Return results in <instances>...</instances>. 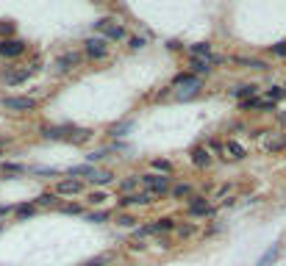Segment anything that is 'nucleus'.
I'll return each mask as SVG.
<instances>
[{
	"label": "nucleus",
	"mask_w": 286,
	"mask_h": 266,
	"mask_svg": "<svg viewBox=\"0 0 286 266\" xmlns=\"http://www.w3.org/2000/svg\"><path fill=\"white\" fill-rule=\"evenodd\" d=\"M31 214H34V208H31V205H20V208H17V217H20V219L31 217Z\"/></svg>",
	"instance_id": "nucleus-25"
},
{
	"label": "nucleus",
	"mask_w": 286,
	"mask_h": 266,
	"mask_svg": "<svg viewBox=\"0 0 286 266\" xmlns=\"http://www.w3.org/2000/svg\"><path fill=\"white\" fill-rule=\"evenodd\" d=\"M192 56H197V58H214L211 56V44H192Z\"/></svg>",
	"instance_id": "nucleus-14"
},
{
	"label": "nucleus",
	"mask_w": 286,
	"mask_h": 266,
	"mask_svg": "<svg viewBox=\"0 0 286 266\" xmlns=\"http://www.w3.org/2000/svg\"><path fill=\"white\" fill-rule=\"evenodd\" d=\"M95 28L98 31H103L106 34V39H125V28L122 25H112V20H100V22H95Z\"/></svg>",
	"instance_id": "nucleus-2"
},
{
	"label": "nucleus",
	"mask_w": 286,
	"mask_h": 266,
	"mask_svg": "<svg viewBox=\"0 0 286 266\" xmlns=\"http://www.w3.org/2000/svg\"><path fill=\"white\" fill-rule=\"evenodd\" d=\"M284 119H286V117H284Z\"/></svg>",
	"instance_id": "nucleus-37"
},
{
	"label": "nucleus",
	"mask_w": 286,
	"mask_h": 266,
	"mask_svg": "<svg viewBox=\"0 0 286 266\" xmlns=\"http://www.w3.org/2000/svg\"><path fill=\"white\" fill-rule=\"evenodd\" d=\"M284 94H286V89H278V86H275V89L267 91V100H270V103H278V100L284 97Z\"/></svg>",
	"instance_id": "nucleus-20"
},
{
	"label": "nucleus",
	"mask_w": 286,
	"mask_h": 266,
	"mask_svg": "<svg viewBox=\"0 0 286 266\" xmlns=\"http://www.w3.org/2000/svg\"><path fill=\"white\" fill-rule=\"evenodd\" d=\"M25 53V42H20V39H3L0 42V56L6 58H17Z\"/></svg>",
	"instance_id": "nucleus-1"
},
{
	"label": "nucleus",
	"mask_w": 286,
	"mask_h": 266,
	"mask_svg": "<svg viewBox=\"0 0 286 266\" xmlns=\"http://www.w3.org/2000/svg\"><path fill=\"white\" fill-rule=\"evenodd\" d=\"M3 105H6L8 111H34L36 108V103L31 97H6Z\"/></svg>",
	"instance_id": "nucleus-3"
},
{
	"label": "nucleus",
	"mask_w": 286,
	"mask_h": 266,
	"mask_svg": "<svg viewBox=\"0 0 286 266\" xmlns=\"http://www.w3.org/2000/svg\"><path fill=\"white\" fill-rule=\"evenodd\" d=\"M133 222H136L133 217H122V219H119V224H133Z\"/></svg>",
	"instance_id": "nucleus-35"
},
{
	"label": "nucleus",
	"mask_w": 286,
	"mask_h": 266,
	"mask_svg": "<svg viewBox=\"0 0 286 266\" xmlns=\"http://www.w3.org/2000/svg\"><path fill=\"white\" fill-rule=\"evenodd\" d=\"M11 31H14V25H11V22H0V36H8Z\"/></svg>",
	"instance_id": "nucleus-27"
},
{
	"label": "nucleus",
	"mask_w": 286,
	"mask_h": 266,
	"mask_svg": "<svg viewBox=\"0 0 286 266\" xmlns=\"http://www.w3.org/2000/svg\"><path fill=\"white\" fill-rule=\"evenodd\" d=\"M39 205H56V194H42L39 197Z\"/></svg>",
	"instance_id": "nucleus-26"
},
{
	"label": "nucleus",
	"mask_w": 286,
	"mask_h": 266,
	"mask_svg": "<svg viewBox=\"0 0 286 266\" xmlns=\"http://www.w3.org/2000/svg\"><path fill=\"white\" fill-rule=\"evenodd\" d=\"M189 214H192V217H206V214H211L206 197H192V203H189Z\"/></svg>",
	"instance_id": "nucleus-7"
},
{
	"label": "nucleus",
	"mask_w": 286,
	"mask_h": 266,
	"mask_svg": "<svg viewBox=\"0 0 286 266\" xmlns=\"http://www.w3.org/2000/svg\"><path fill=\"white\" fill-rule=\"evenodd\" d=\"M153 167H156V169H161V172H170V169H172V167H170L167 161H156Z\"/></svg>",
	"instance_id": "nucleus-32"
},
{
	"label": "nucleus",
	"mask_w": 286,
	"mask_h": 266,
	"mask_svg": "<svg viewBox=\"0 0 286 266\" xmlns=\"http://www.w3.org/2000/svg\"><path fill=\"white\" fill-rule=\"evenodd\" d=\"M228 150L233 153V158H244V147L239 141H228Z\"/></svg>",
	"instance_id": "nucleus-21"
},
{
	"label": "nucleus",
	"mask_w": 286,
	"mask_h": 266,
	"mask_svg": "<svg viewBox=\"0 0 286 266\" xmlns=\"http://www.w3.org/2000/svg\"><path fill=\"white\" fill-rule=\"evenodd\" d=\"M70 175H95V169L92 167H75V169H70Z\"/></svg>",
	"instance_id": "nucleus-23"
},
{
	"label": "nucleus",
	"mask_w": 286,
	"mask_h": 266,
	"mask_svg": "<svg viewBox=\"0 0 286 266\" xmlns=\"http://www.w3.org/2000/svg\"><path fill=\"white\" fill-rule=\"evenodd\" d=\"M142 183H145L150 191H156V194H161V191H167V186H170V177H164V175H145L142 177Z\"/></svg>",
	"instance_id": "nucleus-6"
},
{
	"label": "nucleus",
	"mask_w": 286,
	"mask_h": 266,
	"mask_svg": "<svg viewBox=\"0 0 286 266\" xmlns=\"http://www.w3.org/2000/svg\"><path fill=\"white\" fill-rule=\"evenodd\" d=\"M172 227H175V222H172V219H156L153 224H145V227H139V230H136V238L147 236V233H161V230H172Z\"/></svg>",
	"instance_id": "nucleus-4"
},
{
	"label": "nucleus",
	"mask_w": 286,
	"mask_h": 266,
	"mask_svg": "<svg viewBox=\"0 0 286 266\" xmlns=\"http://www.w3.org/2000/svg\"><path fill=\"white\" fill-rule=\"evenodd\" d=\"M192 155H195V167H209L211 155H209V150H206V147H197Z\"/></svg>",
	"instance_id": "nucleus-13"
},
{
	"label": "nucleus",
	"mask_w": 286,
	"mask_h": 266,
	"mask_svg": "<svg viewBox=\"0 0 286 266\" xmlns=\"http://www.w3.org/2000/svg\"><path fill=\"white\" fill-rule=\"evenodd\" d=\"M175 84H178V86H186L189 91H197V89H200V78H192V75H178V78H175Z\"/></svg>",
	"instance_id": "nucleus-9"
},
{
	"label": "nucleus",
	"mask_w": 286,
	"mask_h": 266,
	"mask_svg": "<svg viewBox=\"0 0 286 266\" xmlns=\"http://www.w3.org/2000/svg\"><path fill=\"white\" fill-rule=\"evenodd\" d=\"M103 200H106V194H103V191H98V194H92V197H89V203H95V205H98V203H103Z\"/></svg>",
	"instance_id": "nucleus-30"
},
{
	"label": "nucleus",
	"mask_w": 286,
	"mask_h": 266,
	"mask_svg": "<svg viewBox=\"0 0 286 266\" xmlns=\"http://www.w3.org/2000/svg\"><path fill=\"white\" fill-rule=\"evenodd\" d=\"M272 53H275V56H284V58H286V44H272Z\"/></svg>",
	"instance_id": "nucleus-28"
},
{
	"label": "nucleus",
	"mask_w": 286,
	"mask_h": 266,
	"mask_svg": "<svg viewBox=\"0 0 286 266\" xmlns=\"http://www.w3.org/2000/svg\"><path fill=\"white\" fill-rule=\"evenodd\" d=\"M133 186H136V177H128V180L122 183V191H131Z\"/></svg>",
	"instance_id": "nucleus-31"
},
{
	"label": "nucleus",
	"mask_w": 286,
	"mask_h": 266,
	"mask_svg": "<svg viewBox=\"0 0 286 266\" xmlns=\"http://www.w3.org/2000/svg\"><path fill=\"white\" fill-rule=\"evenodd\" d=\"M3 169H6V172H22V167H17V164H6Z\"/></svg>",
	"instance_id": "nucleus-33"
},
{
	"label": "nucleus",
	"mask_w": 286,
	"mask_h": 266,
	"mask_svg": "<svg viewBox=\"0 0 286 266\" xmlns=\"http://www.w3.org/2000/svg\"><path fill=\"white\" fill-rule=\"evenodd\" d=\"M109 217H112L109 211H98V214H92V217H89V222H106Z\"/></svg>",
	"instance_id": "nucleus-24"
},
{
	"label": "nucleus",
	"mask_w": 286,
	"mask_h": 266,
	"mask_svg": "<svg viewBox=\"0 0 286 266\" xmlns=\"http://www.w3.org/2000/svg\"><path fill=\"white\" fill-rule=\"evenodd\" d=\"M89 180L98 183V186H106V183H112V172H98V169H95V175H92Z\"/></svg>",
	"instance_id": "nucleus-17"
},
{
	"label": "nucleus",
	"mask_w": 286,
	"mask_h": 266,
	"mask_svg": "<svg viewBox=\"0 0 286 266\" xmlns=\"http://www.w3.org/2000/svg\"><path fill=\"white\" fill-rule=\"evenodd\" d=\"M81 61V56H75V53H67V56H61L56 61V67L58 70H70V67H75V64Z\"/></svg>",
	"instance_id": "nucleus-11"
},
{
	"label": "nucleus",
	"mask_w": 286,
	"mask_h": 266,
	"mask_svg": "<svg viewBox=\"0 0 286 266\" xmlns=\"http://www.w3.org/2000/svg\"><path fill=\"white\" fill-rule=\"evenodd\" d=\"M64 214H81V205H64Z\"/></svg>",
	"instance_id": "nucleus-29"
},
{
	"label": "nucleus",
	"mask_w": 286,
	"mask_h": 266,
	"mask_svg": "<svg viewBox=\"0 0 286 266\" xmlns=\"http://www.w3.org/2000/svg\"><path fill=\"white\" fill-rule=\"evenodd\" d=\"M275 255H278V247L272 244V247H270V250H267V252H264V258L258 261V264H256V266H270V264H272V261H275Z\"/></svg>",
	"instance_id": "nucleus-18"
},
{
	"label": "nucleus",
	"mask_w": 286,
	"mask_h": 266,
	"mask_svg": "<svg viewBox=\"0 0 286 266\" xmlns=\"http://www.w3.org/2000/svg\"><path fill=\"white\" fill-rule=\"evenodd\" d=\"M256 91H258V86H253V84H250V86H239V89L233 91V94H236L239 100H250L253 94H256Z\"/></svg>",
	"instance_id": "nucleus-15"
},
{
	"label": "nucleus",
	"mask_w": 286,
	"mask_h": 266,
	"mask_svg": "<svg viewBox=\"0 0 286 266\" xmlns=\"http://www.w3.org/2000/svg\"><path fill=\"white\" fill-rule=\"evenodd\" d=\"M28 75H31L28 70H22V72H11V75H6V84H8V86H17V84H22V81H25Z\"/></svg>",
	"instance_id": "nucleus-16"
},
{
	"label": "nucleus",
	"mask_w": 286,
	"mask_h": 266,
	"mask_svg": "<svg viewBox=\"0 0 286 266\" xmlns=\"http://www.w3.org/2000/svg\"><path fill=\"white\" fill-rule=\"evenodd\" d=\"M239 64H244V67H253V70H267L264 61H258V58H236Z\"/></svg>",
	"instance_id": "nucleus-19"
},
{
	"label": "nucleus",
	"mask_w": 286,
	"mask_h": 266,
	"mask_svg": "<svg viewBox=\"0 0 286 266\" xmlns=\"http://www.w3.org/2000/svg\"><path fill=\"white\" fill-rule=\"evenodd\" d=\"M84 183L81 180H61L58 183V194H81Z\"/></svg>",
	"instance_id": "nucleus-8"
},
{
	"label": "nucleus",
	"mask_w": 286,
	"mask_h": 266,
	"mask_svg": "<svg viewBox=\"0 0 286 266\" xmlns=\"http://www.w3.org/2000/svg\"><path fill=\"white\" fill-rule=\"evenodd\" d=\"M142 44H145V39H139V36H136V39H131V47H142Z\"/></svg>",
	"instance_id": "nucleus-34"
},
{
	"label": "nucleus",
	"mask_w": 286,
	"mask_h": 266,
	"mask_svg": "<svg viewBox=\"0 0 286 266\" xmlns=\"http://www.w3.org/2000/svg\"><path fill=\"white\" fill-rule=\"evenodd\" d=\"M189 191H192V186H189V183H181V186H175L172 189V197H186Z\"/></svg>",
	"instance_id": "nucleus-22"
},
{
	"label": "nucleus",
	"mask_w": 286,
	"mask_h": 266,
	"mask_svg": "<svg viewBox=\"0 0 286 266\" xmlns=\"http://www.w3.org/2000/svg\"><path fill=\"white\" fill-rule=\"evenodd\" d=\"M86 53H89L92 58H106V56H109V50H106V39H100V36L86 39Z\"/></svg>",
	"instance_id": "nucleus-5"
},
{
	"label": "nucleus",
	"mask_w": 286,
	"mask_h": 266,
	"mask_svg": "<svg viewBox=\"0 0 286 266\" xmlns=\"http://www.w3.org/2000/svg\"><path fill=\"white\" fill-rule=\"evenodd\" d=\"M220 58H197L192 56V70L195 72H209V64H217Z\"/></svg>",
	"instance_id": "nucleus-10"
},
{
	"label": "nucleus",
	"mask_w": 286,
	"mask_h": 266,
	"mask_svg": "<svg viewBox=\"0 0 286 266\" xmlns=\"http://www.w3.org/2000/svg\"><path fill=\"white\" fill-rule=\"evenodd\" d=\"M150 197L153 194H131L125 200H119V205H145V203H150Z\"/></svg>",
	"instance_id": "nucleus-12"
},
{
	"label": "nucleus",
	"mask_w": 286,
	"mask_h": 266,
	"mask_svg": "<svg viewBox=\"0 0 286 266\" xmlns=\"http://www.w3.org/2000/svg\"><path fill=\"white\" fill-rule=\"evenodd\" d=\"M8 211H11L8 205H0V217H3V214H8Z\"/></svg>",
	"instance_id": "nucleus-36"
}]
</instances>
